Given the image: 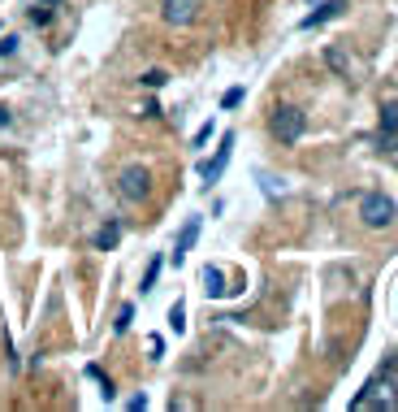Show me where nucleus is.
Returning a JSON list of instances; mask_svg holds the SVG:
<instances>
[{"mask_svg": "<svg viewBox=\"0 0 398 412\" xmlns=\"http://www.w3.org/2000/svg\"><path fill=\"white\" fill-rule=\"evenodd\" d=\"M394 200L389 195H381V191H368L364 200H360V217H364V226H372V230H385L389 222H394Z\"/></svg>", "mask_w": 398, "mask_h": 412, "instance_id": "nucleus-1", "label": "nucleus"}, {"mask_svg": "<svg viewBox=\"0 0 398 412\" xmlns=\"http://www.w3.org/2000/svg\"><path fill=\"white\" fill-rule=\"evenodd\" d=\"M117 191H122L130 204L147 200V195H152V170H147V165H126V170L117 174Z\"/></svg>", "mask_w": 398, "mask_h": 412, "instance_id": "nucleus-2", "label": "nucleus"}, {"mask_svg": "<svg viewBox=\"0 0 398 412\" xmlns=\"http://www.w3.org/2000/svg\"><path fill=\"white\" fill-rule=\"evenodd\" d=\"M268 130H273L281 143H295V139L303 135V113H299L295 105H281V109H273V122H268Z\"/></svg>", "mask_w": 398, "mask_h": 412, "instance_id": "nucleus-3", "label": "nucleus"}, {"mask_svg": "<svg viewBox=\"0 0 398 412\" xmlns=\"http://www.w3.org/2000/svg\"><path fill=\"white\" fill-rule=\"evenodd\" d=\"M394 403H398L394 382H389V378H377V382H368V386H364V395H355V403H351V408H360V412H364V408H394Z\"/></svg>", "mask_w": 398, "mask_h": 412, "instance_id": "nucleus-4", "label": "nucleus"}, {"mask_svg": "<svg viewBox=\"0 0 398 412\" xmlns=\"http://www.w3.org/2000/svg\"><path fill=\"white\" fill-rule=\"evenodd\" d=\"M230 152H234V135H225V139H221V148H216V157H208V161L199 165V178H204L208 187L221 178V170H225V165H230Z\"/></svg>", "mask_w": 398, "mask_h": 412, "instance_id": "nucleus-5", "label": "nucleus"}, {"mask_svg": "<svg viewBox=\"0 0 398 412\" xmlns=\"http://www.w3.org/2000/svg\"><path fill=\"white\" fill-rule=\"evenodd\" d=\"M195 9H199V0H164V22L169 26H187V22H195Z\"/></svg>", "mask_w": 398, "mask_h": 412, "instance_id": "nucleus-6", "label": "nucleus"}, {"mask_svg": "<svg viewBox=\"0 0 398 412\" xmlns=\"http://www.w3.org/2000/svg\"><path fill=\"white\" fill-rule=\"evenodd\" d=\"M381 148L385 152H398V100L381 109Z\"/></svg>", "mask_w": 398, "mask_h": 412, "instance_id": "nucleus-7", "label": "nucleus"}, {"mask_svg": "<svg viewBox=\"0 0 398 412\" xmlns=\"http://www.w3.org/2000/svg\"><path fill=\"white\" fill-rule=\"evenodd\" d=\"M195 239H199V217H191V222L182 226V235H178L174 252H169V261H174V265H182V261H187V252L195 247Z\"/></svg>", "mask_w": 398, "mask_h": 412, "instance_id": "nucleus-8", "label": "nucleus"}, {"mask_svg": "<svg viewBox=\"0 0 398 412\" xmlns=\"http://www.w3.org/2000/svg\"><path fill=\"white\" fill-rule=\"evenodd\" d=\"M117 239H122V222H117V217H108V222L95 230L91 247H95V252H112V247H117Z\"/></svg>", "mask_w": 398, "mask_h": 412, "instance_id": "nucleus-9", "label": "nucleus"}, {"mask_svg": "<svg viewBox=\"0 0 398 412\" xmlns=\"http://www.w3.org/2000/svg\"><path fill=\"white\" fill-rule=\"evenodd\" d=\"M342 9H347V0H325V5H320L316 14H308V18H303L299 26H303V31H312V26H320V22H329V18H337V14H342Z\"/></svg>", "mask_w": 398, "mask_h": 412, "instance_id": "nucleus-10", "label": "nucleus"}, {"mask_svg": "<svg viewBox=\"0 0 398 412\" xmlns=\"http://www.w3.org/2000/svg\"><path fill=\"white\" fill-rule=\"evenodd\" d=\"M204 291H208L212 299H221V295H230V287H225V274H221L216 265H208V269H204Z\"/></svg>", "mask_w": 398, "mask_h": 412, "instance_id": "nucleus-11", "label": "nucleus"}, {"mask_svg": "<svg viewBox=\"0 0 398 412\" xmlns=\"http://www.w3.org/2000/svg\"><path fill=\"white\" fill-rule=\"evenodd\" d=\"M169 330H174V334H182L187 330V304L178 299L174 308H169Z\"/></svg>", "mask_w": 398, "mask_h": 412, "instance_id": "nucleus-12", "label": "nucleus"}, {"mask_svg": "<svg viewBox=\"0 0 398 412\" xmlns=\"http://www.w3.org/2000/svg\"><path fill=\"white\" fill-rule=\"evenodd\" d=\"M160 265H164L160 256H152V261H147V269H143V282H139V291H152V287H156V278H160Z\"/></svg>", "mask_w": 398, "mask_h": 412, "instance_id": "nucleus-13", "label": "nucleus"}, {"mask_svg": "<svg viewBox=\"0 0 398 412\" xmlns=\"http://www.w3.org/2000/svg\"><path fill=\"white\" fill-rule=\"evenodd\" d=\"M130 321H135V304H126L122 313H117V321H112V330H117V334H126V330H130Z\"/></svg>", "mask_w": 398, "mask_h": 412, "instance_id": "nucleus-14", "label": "nucleus"}, {"mask_svg": "<svg viewBox=\"0 0 398 412\" xmlns=\"http://www.w3.org/2000/svg\"><path fill=\"white\" fill-rule=\"evenodd\" d=\"M239 105H243V87H230L221 96V109H239Z\"/></svg>", "mask_w": 398, "mask_h": 412, "instance_id": "nucleus-15", "label": "nucleus"}, {"mask_svg": "<svg viewBox=\"0 0 398 412\" xmlns=\"http://www.w3.org/2000/svg\"><path fill=\"white\" fill-rule=\"evenodd\" d=\"M139 83H143V87H164V83H169V74H164V70H147Z\"/></svg>", "mask_w": 398, "mask_h": 412, "instance_id": "nucleus-16", "label": "nucleus"}, {"mask_svg": "<svg viewBox=\"0 0 398 412\" xmlns=\"http://www.w3.org/2000/svg\"><path fill=\"white\" fill-rule=\"evenodd\" d=\"M87 378H95V382H100V391H104V395H112V382L104 378V369H100V365H87Z\"/></svg>", "mask_w": 398, "mask_h": 412, "instance_id": "nucleus-17", "label": "nucleus"}, {"mask_svg": "<svg viewBox=\"0 0 398 412\" xmlns=\"http://www.w3.org/2000/svg\"><path fill=\"white\" fill-rule=\"evenodd\" d=\"M48 18H52L48 5H35V9H31V22H35V26H48Z\"/></svg>", "mask_w": 398, "mask_h": 412, "instance_id": "nucleus-18", "label": "nucleus"}, {"mask_svg": "<svg viewBox=\"0 0 398 412\" xmlns=\"http://www.w3.org/2000/svg\"><path fill=\"white\" fill-rule=\"evenodd\" d=\"M208 139H212V122H208V126H199V135H195V148H204Z\"/></svg>", "mask_w": 398, "mask_h": 412, "instance_id": "nucleus-19", "label": "nucleus"}, {"mask_svg": "<svg viewBox=\"0 0 398 412\" xmlns=\"http://www.w3.org/2000/svg\"><path fill=\"white\" fill-rule=\"evenodd\" d=\"M0 126H9V113H5V109H0Z\"/></svg>", "mask_w": 398, "mask_h": 412, "instance_id": "nucleus-20", "label": "nucleus"}, {"mask_svg": "<svg viewBox=\"0 0 398 412\" xmlns=\"http://www.w3.org/2000/svg\"><path fill=\"white\" fill-rule=\"evenodd\" d=\"M39 5H61V0H39Z\"/></svg>", "mask_w": 398, "mask_h": 412, "instance_id": "nucleus-21", "label": "nucleus"}]
</instances>
